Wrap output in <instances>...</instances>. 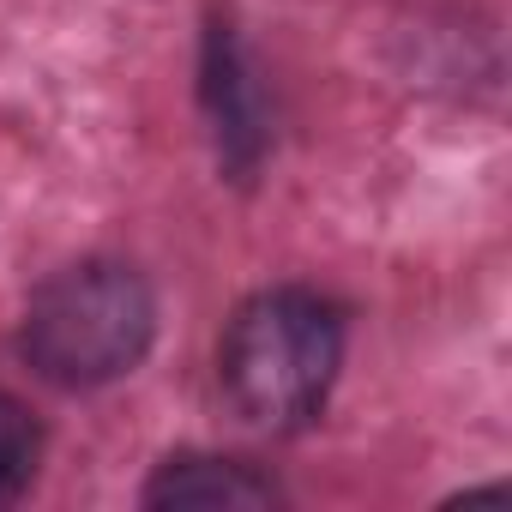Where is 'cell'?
Returning a JSON list of instances; mask_svg holds the SVG:
<instances>
[{"label": "cell", "instance_id": "cell-5", "mask_svg": "<svg viewBox=\"0 0 512 512\" xmlns=\"http://www.w3.org/2000/svg\"><path fill=\"white\" fill-rule=\"evenodd\" d=\"M37 458H43V428L37 416L13 398V392H0V506L19 500L37 476Z\"/></svg>", "mask_w": 512, "mask_h": 512}, {"label": "cell", "instance_id": "cell-4", "mask_svg": "<svg viewBox=\"0 0 512 512\" xmlns=\"http://www.w3.org/2000/svg\"><path fill=\"white\" fill-rule=\"evenodd\" d=\"M284 488L253 470L247 458H217V452H181V458H163L157 476L145 482V506H278Z\"/></svg>", "mask_w": 512, "mask_h": 512}, {"label": "cell", "instance_id": "cell-2", "mask_svg": "<svg viewBox=\"0 0 512 512\" xmlns=\"http://www.w3.org/2000/svg\"><path fill=\"white\" fill-rule=\"evenodd\" d=\"M151 332H157V302L145 278L115 260H79L31 296L19 350L49 386L91 392L133 374L139 356L151 350Z\"/></svg>", "mask_w": 512, "mask_h": 512}, {"label": "cell", "instance_id": "cell-3", "mask_svg": "<svg viewBox=\"0 0 512 512\" xmlns=\"http://www.w3.org/2000/svg\"><path fill=\"white\" fill-rule=\"evenodd\" d=\"M205 109H211V133H217V157L247 175L266 151V127H260V97H253V79H247V61H241V43L229 25H211L205 31Z\"/></svg>", "mask_w": 512, "mask_h": 512}, {"label": "cell", "instance_id": "cell-1", "mask_svg": "<svg viewBox=\"0 0 512 512\" xmlns=\"http://www.w3.org/2000/svg\"><path fill=\"white\" fill-rule=\"evenodd\" d=\"M344 362V314L320 290L278 284L235 308L217 344V380L241 422L266 434L308 428Z\"/></svg>", "mask_w": 512, "mask_h": 512}]
</instances>
